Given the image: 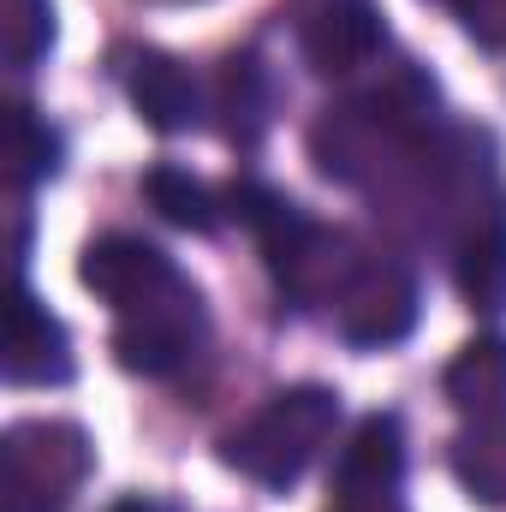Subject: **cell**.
Returning a JSON list of instances; mask_svg holds the SVG:
<instances>
[{
  "instance_id": "6da1fadb",
  "label": "cell",
  "mask_w": 506,
  "mask_h": 512,
  "mask_svg": "<svg viewBox=\"0 0 506 512\" xmlns=\"http://www.w3.org/2000/svg\"><path fill=\"white\" fill-rule=\"evenodd\" d=\"M334 423H340V393H328V387H316V382L286 387V393H274L256 411L251 423H239L221 441V459L239 477L262 483V489H292L316 465V453L328 447Z\"/></svg>"
},
{
  "instance_id": "7a4b0ae2",
  "label": "cell",
  "mask_w": 506,
  "mask_h": 512,
  "mask_svg": "<svg viewBox=\"0 0 506 512\" xmlns=\"http://www.w3.org/2000/svg\"><path fill=\"white\" fill-rule=\"evenodd\" d=\"M90 477V435L78 423H18L0 447L6 512H66Z\"/></svg>"
},
{
  "instance_id": "3957f363",
  "label": "cell",
  "mask_w": 506,
  "mask_h": 512,
  "mask_svg": "<svg viewBox=\"0 0 506 512\" xmlns=\"http://www.w3.org/2000/svg\"><path fill=\"white\" fill-rule=\"evenodd\" d=\"M78 280H84L96 298H108L120 316L149 310V304H161V298H173V292L191 286V280L173 268V256L155 251V245H143V239H131V233L96 239V245L84 251V262H78Z\"/></svg>"
},
{
  "instance_id": "277c9868",
  "label": "cell",
  "mask_w": 506,
  "mask_h": 512,
  "mask_svg": "<svg viewBox=\"0 0 506 512\" xmlns=\"http://www.w3.org/2000/svg\"><path fill=\"white\" fill-rule=\"evenodd\" d=\"M197 334H203V298H197V286H185V292H173V298H161L149 310L120 316L114 358L126 364L131 376H173L191 358Z\"/></svg>"
},
{
  "instance_id": "5b68a950",
  "label": "cell",
  "mask_w": 506,
  "mask_h": 512,
  "mask_svg": "<svg viewBox=\"0 0 506 512\" xmlns=\"http://www.w3.org/2000/svg\"><path fill=\"white\" fill-rule=\"evenodd\" d=\"M334 304H340V334L352 346H393L417 322V286L399 262H364Z\"/></svg>"
},
{
  "instance_id": "8992f818",
  "label": "cell",
  "mask_w": 506,
  "mask_h": 512,
  "mask_svg": "<svg viewBox=\"0 0 506 512\" xmlns=\"http://www.w3.org/2000/svg\"><path fill=\"white\" fill-rule=\"evenodd\" d=\"M126 90H131V108L143 114V126L173 137V131H191L203 120V90L191 78L185 60L161 54V48H137L126 66Z\"/></svg>"
},
{
  "instance_id": "52a82bcc",
  "label": "cell",
  "mask_w": 506,
  "mask_h": 512,
  "mask_svg": "<svg viewBox=\"0 0 506 512\" xmlns=\"http://www.w3.org/2000/svg\"><path fill=\"white\" fill-rule=\"evenodd\" d=\"M6 382H18V387H60V382H72V340H66V322H60V316H48V304H36V292H30V286H18V304H12Z\"/></svg>"
},
{
  "instance_id": "ba28073f",
  "label": "cell",
  "mask_w": 506,
  "mask_h": 512,
  "mask_svg": "<svg viewBox=\"0 0 506 512\" xmlns=\"http://www.w3.org/2000/svg\"><path fill=\"white\" fill-rule=\"evenodd\" d=\"M399 477H405L399 417L393 411H370L352 429V441H346V453L334 465V489H340V501H393Z\"/></svg>"
},
{
  "instance_id": "9c48e42d",
  "label": "cell",
  "mask_w": 506,
  "mask_h": 512,
  "mask_svg": "<svg viewBox=\"0 0 506 512\" xmlns=\"http://www.w3.org/2000/svg\"><path fill=\"white\" fill-rule=\"evenodd\" d=\"M298 48H304L310 72H322V78L358 72V66L381 48V12L370 0H334V6H322V12L298 30Z\"/></svg>"
},
{
  "instance_id": "30bf717a",
  "label": "cell",
  "mask_w": 506,
  "mask_h": 512,
  "mask_svg": "<svg viewBox=\"0 0 506 512\" xmlns=\"http://www.w3.org/2000/svg\"><path fill=\"white\" fill-rule=\"evenodd\" d=\"M459 292L471 310H506V203L495 197L477 209L465 245H459Z\"/></svg>"
},
{
  "instance_id": "8fae6325",
  "label": "cell",
  "mask_w": 506,
  "mask_h": 512,
  "mask_svg": "<svg viewBox=\"0 0 506 512\" xmlns=\"http://www.w3.org/2000/svg\"><path fill=\"white\" fill-rule=\"evenodd\" d=\"M441 387L465 417H506V340H471L447 364Z\"/></svg>"
},
{
  "instance_id": "7c38bea8",
  "label": "cell",
  "mask_w": 506,
  "mask_h": 512,
  "mask_svg": "<svg viewBox=\"0 0 506 512\" xmlns=\"http://www.w3.org/2000/svg\"><path fill=\"white\" fill-rule=\"evenodd\" d=\"M453 477L471 501L506 507V417H477V429L453 441Z\"/></svg>"
},
{
  "instance_id": "4fadbf2b",
  "label": "cell",
  "mask_w": 506,
  "mask_h": 512,
  "mask_svg": "<svg viewBox=\"0 0 506 512\" xmlns=\"http://www.w3.org/2000/svg\"><path fill=\"white\" fill-rule=\"evenodd\" d=\"M143 197H149V209H155L167 227H179V233H215V227H221L215 191H209L203 179H191L185 167H173V161H161V167L143 173Z\"/></svg>"
},
{
  "instance_id": "5bb4252c",
  "label": "cell",
  "mask_w": 506,
  "mask_h": 512,
  "mask_svg": "<svg viewBox=\"0 0 506 512\" xmlns=\"http://www.w3.org/2000/svg\"><path fill=\"white\" fill-rule=\"evenodd\" d=\"M221 114H227V137L245 143V149L268 126V84H262V66L251 54L227 60V72H221Z\"/></svg>"
},
{
  "instance_id": "9a60e30c",
  "label": "cell",
  "mask_w": 506,
  "mask_h": 512,
  "mask_svg": "<svg viewBox=\"0 0 506 512\" xmlns=\"http://www.w3.org/2000/svg\"><path fill=\"white\" fill-rule=\"evenodd\" d=\"M12 173H18V185L60 173V131L36 120L30 108H12Z\"/></svg>"
},
{
  "instance_id": "2e32d148",
  "label": "cell",
  "mask_w": 506,
  "mask_h": 512,
  "mask_svg": "<svg viewBox=\"0 0 506 512\" xmlns=\"http://www.w3.org/2000/svg\"><path fill=\"white\" fill-rule=\"evenodd\" d=\"M54 42V0H12V18H6V54L18 72H30Z\"/></svg>"
},
{
  "instance_id": "e0dca14e",
  "label": "cell",
  "mask_w": 506,
  "mask_h": 512,
  "mask_svg": "<svg viewBox=\"0 0 506 512\" xmlns=\"http://www.w3.org/2000/svg\"><path fill=\"white\" fill-rule=\"evenodd\" d=\"M459 18H465V30L483 42V48H501L506 54V0H447Z\"/></svg>"
},
{
  "instance_id": "ac0fdd59",
  "label": "cell",
  "mask_w": 506,
  "mask_h": 512,
  "mask_svg": "<svg viewBox=\"0 0 506 512\" xmlns=\"http://www.w3.org/2000/svg\"><path fill=\"white\" fill-rule=\"evenodd\" d=\"M334 512H399L393 501H340Z\"/></svg>"
},
{
  "instance_id": "d6986e66",
  "label": "cell",
  "mask_w": 506,
  "mask_h": 512,
  "mask_svg": "<svg viewBox=\"0 0 506 512\" xmlns=\"http://www.w3.org/2000/svg\"><path fill=\"white\" fill-rule=\"evenodd\" d=\"M114 512H155V507H149V501H120Z\"/></svg>"
}]
</instances>
